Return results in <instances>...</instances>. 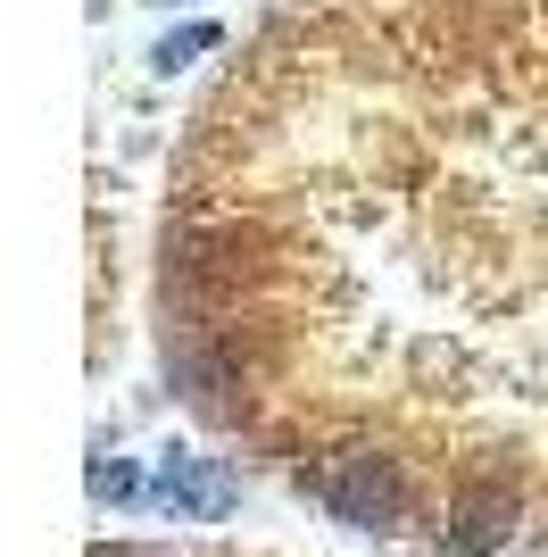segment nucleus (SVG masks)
Wrapping results in <instances>:
<instances>
[{
	"mask_svg": "<svg viewBox=\"0 0 548 557\" xmlns=\"http://www.w3.org/2000/svg\"><path fill=\"white\" fill-rule=\"evenodd\" d=\"M166 367L358 533L548 541V0H291L166 175Z\"/></svg>",
	"mask_w": 548,
	"mask_h": 557,
	"instance_id": "f257e3e1",
	"label": "nucleus"
}]
</instances>
